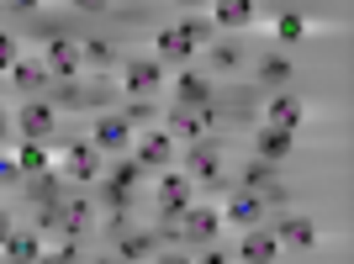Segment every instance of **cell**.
I'll use <instances>...</instances> for the list:
<instances>
[{"mask_svg": "<svg viewBox=\"0 0 354 264\" xmlns=\"http://www.w3.org/2000/svg\"><path fill=\"white\" fill-rule=\"evenodd\" d=\"M275 37H281V43H301V37H307V21L296 11H286L281 21H275Z\"/></svg>", "mask_w": 354, "mask_h": 264, "instance_id": "cell-27", "label": "cell"}, {"mask_svg": "<svg viewBox=\"0 0 354 264\" xmlns=\"http://www.w3.org/2000/svg\"><path fill=\"white\" fill-rule=\"evenodd\" d=\"M301 117H307V106H301V95H291V90H286V95H275V101L265 106V122L270 127H301Z\"/></svg>", "mask_w": 354, "mask_h": 264, "instance_id": "cell-15", "label": "cell"}, {"mask_svg": "<svg viewBox=\"0 0 354 264\" xmlns=\"http://www.w3.org/2000/svg\"><path fill=\"white\" fill-rule=\"evenodd\" d=\"M80 53H85L90 64H111V59H117V48L106 43V37H85V43H80Z\"/></svg>", "mask_w": 354, "mask_h": 264, "instance_id": "cell-29", "label": "cell"}, {"mask_svg": "<svg viewBox=\"0 0 354 264\" xmlns=\"http://www.w3.org/2000/svg\"><path fill=\"white\" fill-rule=\"evenodd\" d=\"M270 180H275V164L254 153V159H249V169H243V185H249V191H265Z\"/></svg>", "mask_w": 354, "mask_h": 264, "instance_id": "cell-26", "label": "cell"}, {"mask_svg": "<svg viewBox=\"0 0 354 264\" xmlns=\"http://www.w3.org/2000/svg\"><path fill=\"white\" fill-rule=\"evenodd\" d=\"M11 132H16V122L6 117V111H0V143H6V138H11Z\"/></svg>", "mask_w": 354, "mask_h": 264, "instance_id": "cell-36", "label": "cell"}, {"mask_svg": "<svg viewBox=\"0 0 354 264\" xmlns=\"http://www.w3.org/2000/svg\"><path fill=\"white\" fill-rule=\"evenodd\" d=\"M90 211H95V206H90L85 196H74V201H64V211H59V233L80 238V233L90 227Z\"/></svg>", "mask_w": 354, "mask_h": 264, "instance_id": "cell-20", "label": "cell"}, {"mask_svg": "<svg viewBox=\"0 0 354 264\" xmlns=\"http://www.w3.org/2000/svg\"><path fill=\"white\" fill-rule=\"evenodd\" d=\"M191 53H196V48L185 43V32H180V27H164L159 37H153V59H159V64H185Z\"/></svg>", "mask_w": 354, "mask_h": 264, "instance_id": "cell-16", "label": "cell"}, {"mask_svg": "<svg viewBox=\"0 0 354 264\" xmlns=\"http://www.w3.org/2000/svg\"><path fill=\"white\" fill-rule=\"evenodd\" d=\"M90 143L101 148V153H127V143H133V122H127V111H101L95 127H90Z\"/></svg>", "mask_w": 354, "mask_h": 264, "instance_id": "cell-2", "label": "cell"}, {"mask_svg": "<svg viewBox=\"0 0 354 264\" xmlns=\"http://www.w3.org/2000/svg\"><path fill=\"white\" fill-rule=\"evenodd\" d=\"M185 169H191L201 185H212V191H222V185H227V175H222V148L207 143V138H196V143H191V153H185Z\"/></svg>", "mask_w": 354, "mask_h": 264, "instance_id": "cell-3", "label": "cell"}, {"mask_svg": "<svg viewBox=\"0 0 354 264\" xmlns=\"http://www.w3.org/2000/svg\"><path fill=\"white\" fill-rule=\"evenodd\" d=\"M164 85V64L159 59H127L122 64V90L127 95H153Z\"/></svg>", "mask_w": 354, "mask_h": 264, "instance_id": "cell-6", "label": "cell"}, {"mask_svg": "<svg viewBox=\"0 0 354 264\" xmlns=\"http://www.w3.org/2000/svg\"><path fill=\"white\" fill-rule=\"evenodd\" d=\"M254 11H259V0H212V21L227 32L254 27Z\"/></svg>", "mask_w": 354, "mask_h": 264, "instance_id": "cell-14", "label": "cell"}, {"mask_svg": "<svg viewBox=\"0 0 354 264\" xmlns=\"http://www.w3.org/2000/svg\"><path fill=\"white\" fill-rule=\"evenodd\" d=\"M11 85L16 90H37V85H53V74H48L43 59H16L11 64Z\"/></svg>", "mask_w": 354, "mask_h": 264, "instance_id": "cell-18", "label": "cell"}, {"mask_svg": "<svg viewBox=\"0 0 354 264\" xmlns=\"http://www.w3.org/2000/svg\"><path fill=\"white\" fill-rule=\"evenodd\" d=\"M159 249V233H117V254L122 259H148Z\"/></svg>", "mask_w": 354, "mask_h": 264, "instance_id": "cell-22", "label": "cell"}, {"mask_svg": "<svg viewBox=\"0 0 354 264\" xmlns=\"http://www.w3.org/2000/svg\"><path fill=\"white\" fill-rule=\"evenodd\" d=\"M64 175L80 180V185H90V180H101V148L85 143V138H74V143H64Z\"/></svg>", "mask_w": 354, "mask_h": 264, "instance_id": "cell-4", "label": "cell"}, {"mask_svg": "<svg viewBox=\"0 0 354 264\" xmlns=\"http://www.w3.org/2000/svg\"><path fill=\"white\" fill-rule=\"evenodd\" d=\"M212 111L217 106H169V117H164V127H169V138H185V143H196V138H207L212 127Z\"/></svg>", "mask_w": 354, "mask_h": 264, "instance_id": "cell-5", "label": "cell"}, {"mask_svg": "<svg viewBox=\"0 0 354 264\" xmlns=\"http://www.w3.org/2000/svg\"><path fill=\"white\" fill-rule=\"evenodd\" d=\"M0 254H6V259H16V264L37 259V254H43V233H37V227H32V233H11L6 243H0Z\"/></svg>", "mask_w": 354, "mask_h": 264, "instance_id": "cell-19", "label": "cell"}, {"mask_svg": "<svg viewBox=\"0 0 354 264\" xmlns=\"http://www.w3.org/2000/svg\"><path fill=\"white\" fill-rule=\"evenodd\" d=\"M175 106H196V111H201V106H212V85L207 79H201V74H180L175 79Z\"/></svg>", "mask_w": 354, "mask_h": 264, "instance_id": "cell-17", "label": "cell"}, {"mask_svg": "<svg viewBox=\"0 0 354 264\" xmlns=\"http://www.w3.org/2000/svg\"><path fill=\"white\" fill-rule=\"evenodd\" d=\"M138 164L143 169H169L175 164V138L169 132H143L138 138Z\"/></svg>", "mask_w": 354, "mask_h": 264, "instance_id": "cell-10", "label": "cell"}, {"mask_svg": "<svg viewBox=\"0 0 354 264\" xmlns=\"http://www.w3.org/2000/svg\"><path fill=\"white\" fill-rule=\"evenodd\" d=\"M291 59H286V53H270V59H259V79H265V85H286V79H291Z\"/></svg>", "mask_w": 354, "mask_h": 264, "instance_id": "cell-24", "label": "cell"}, {"mask_svg": "<svg viewBox=\"0 0 354 264\" xmlns=\"http://www.w3.org/2000/svg\"><path fill=\"white\" fill-rule=\"evenodd\" d=\"M43 64H48V74H53V85H69L74 74L85 69V53H80V43H74V37L53 32V37H48V48H43Z\"/></svg>", "mask_w": 354, "mask_h": 264, "instance_id": "cell-1", "label": "cell"}, {"mask_svg": "<svg viewBox=\"0 0 354 264\" xmlns=\"http://www.w3.org/2000/svg\"><path fill=\"white\" fill-rule=\"evenodd\" d=\"M16 159H21V175H48V169H53V153H48L43 143H32V138H21V153H16Z\"/></svg>", "mask_w": 354, "mask_h": 264, "instance_id": "cell-23", "label": "cell"}, {"mask_svg": "<svg viewBox=\"0 0 354 264\" xmlns=\"http://www.w3.org/2000/svg\"><path fill=\"white\" fill-rule=\"evenodd\" d=\"M0 185H21V159H6V153H0Z\"/></svg>", "mask_w": 354, "mask_h": 264, "instance_id": "cell-32", "label": "cell"}, {"mask_svg": "<svg viewBox=\"0 0 354 264\" xmlns=\"http://www.w3.org/2000/svg\"><path fill=\"white\" fill-rule=\"evenodd\" d=\"M106 6H111V0H74V11H90V16L106 11Z\"/></svg>", "mask_w": 354, "mask_h": 264, "instance_id": "cell-34", "label": "cell"}, {"mask_svg": "<svg viewBox=\"0 0 354 264\" xmlns=\"http://www.w3.org/2000/svg\"><path fill=\"white\" fill-rule=\"evenodd\" d=\"M281 243H296V249H312L317 243V227H312V217H301V211H291V217L281 222Z\"/></svg>", "mask_w": 354, "mask_h": 264, "instance_id": "cell-21", "label": "cell"}, {"mask_svg": "<svg viewBox=\"0 0 354 264\" xmlns=\"http://www.w3.org/2000/svg\"><path fill=\"white\" fill-rule=\"evenodd\" d=\"M11 64H16V37L0 32V74H11Z\"/></svg>", "mask_w": 354, "mask_h": 264, "instance_id": "cell-33", "label": "cell"}, {"mask_svg": "<svg viewBox=\"0 0 354 264\" xmlns=\"http://www.w3.org/2000/svg\"><path fill=\"white\" fill-rule=\"evenodd\" d=\"M6 238H11V211L0 206V243H6Z\"/></svg>", "mask_w": 354, "mask_h": 264, "instance_id": "cell-35", "label": "cell"}, {"mask_svg": "<svg viewBox=\"0 0 354 264\" xmlns=\"http://www.w3.org/2000/svg\"><path fill=\"white\" fill-rule=\"evenodd\" d=\"M159 206H164V217H185V206H191V180L180 175V169H164V180H159Z\"/></svg>", "mask_w": 354, "mask_h": 264, "instance_id": "cell-11", "label": "cell"}, {"mask_svg": "<svg viewBox=\"0 0 354 264\" xmlns=\"http://www.w3.org/2000/svg\"><path fill=\"white\" fill-rule=\"evenodd\" d=\"M212 48V64H217V69H238V64H243V48L238 43H207Z\"/></svg>", "mask_w": 354, "mask_h": 264, "instance_id": "cell-28", "label": "cell"}, {"mask_svg": "<svg viewBox=\"0 0 354 264\" xmlns=\"http://www.w3.org/2000/svg\"><path fill=\"white\" fill-rule=\"evenodd\" d=\"M180 32H185V43H191V48L217 43V37H212V21H207V16H185V21H180Z\"/></svg>", "mask_w": 354, "mask_h": 264, "instance_id": "cell-25", "label": "cell"}, {"mask_svg": "<svg viewBox=\"0 0 354 264\" xmlns=\"http://www.w3.org/2000/svg\"><path fill=\"white\" fill-rule=\"evenodd\" d=\"M238 259H249V264H270V259H281V238L265 233V227L254 222L249 233H243V243H238Z\"/></svg>", "mask_w": 354, "mask_h": 264, "instance_id": "cell-12", "label": "cell"}, {"mask_svg": "<svg viewBox=\"0 0 354 264\" xmlns=\"http://www.w3.org/2000/svg\"><path fill=\"white\" fill-rule=\"evenodd\" d=\"M138 175H143V164H138V159H122L117 169H111V180H117V185H138Z\"/></svg>", "mask_w": 354, "mask_h": 264, "instance_id": "cell-31", "label": "cell"}, {"mask_svg": "<svg viewBox=\"0 0 354 264\" xmlns=\"http://www.w3.org/2000/svg\"><path fill=\"white\" fill-rule=\"evenodd\" d=\"M180 227H185V243L207 249V243H217V233H222V211H212V206H185Z\"/></svg>", "mask_w": 354, "mask_h": 264, "instance_id": "cell-7", "label": "cell"}, {"mask_svg": "<svg viewBox=\"0 0 354 264\" xmlns=\"http://www.w3.org/2000/svg\"><path fill=\"white\" fill-rule=\"evenodd\" d=\"M48 259H64V264H69V259H85V254H80V238H69V233H64L59 243L48 249Z\"/></svg>", "mask_w": 354, "mask_h": 264, "instance_id": "cell-30", "label": "cell"}, {"mask_svg": "<svg viewBox=\"0 0 354 264\" xmlns=\"http://www.w3.org/2000/svg\"><path fill=\"white\" fill-rule=\"evenodd\" d=\"M180 6H207V0H180Z\"/></svg>", "mask_w": 354, "mask_h": 264, "instance_id": "cell-38", "label": "cell"}, {"mask_svg": "<svg viewBox=\"0 0 354 264\" xmlns=\"http://www.w3.org/2000/svg\"><path fill=\"white\" fill-rule=\"evenodd\" d=\"M259 217H265V196L249 191V185H238L227 196V206H222V222H238V227H254Z\"/></svg>", "mask_w": 354, "mask_h": 264, "instance_id": "cell-8", "label": "cell"}, {"mask_svg": "<svg viewBox=\"0 0 354 264\" xmlns=\"http://www.w3.org/2000/svg\"><path fill=\"white\" fill-rule=\"evenodd\" d=\"M11 11H37V0H6Z\"/></svg>", "mask_w": 354, "mask_h": 264, "instance_id": "cell-37", "label": "cell"}, {"mask_svg": "<svg viewBox=\"0 0 354 264\" xmlns=\"http://www.w3.org/2000/svg\"><path fill=\"white\" fill-rule=\"evenodd\" d=\"M53 122H59V111H53L48 101H27L21 111H16V132L32 138V143H43L48 132H53Z\"/></svg>", "mask_w": 354, "mask_h": 264, "instance_id": "cell-9", "label": "cell"}, {"mask_svg": "<svg viewBox=\"0 0 354 264\" xmlns=\"http://www.w3.org/2000/svg\"><path fill=\"white\" fill-rule=\"evenodd\" d=\"M291 148H296V132L291 127H259V138H254V153L259 159H270V164H281V159H291Z\"/></svg>", "mask_w": 354, "mask_h": 264, "instance_id": "cell-13", "label": "cell"}]
</instances>
